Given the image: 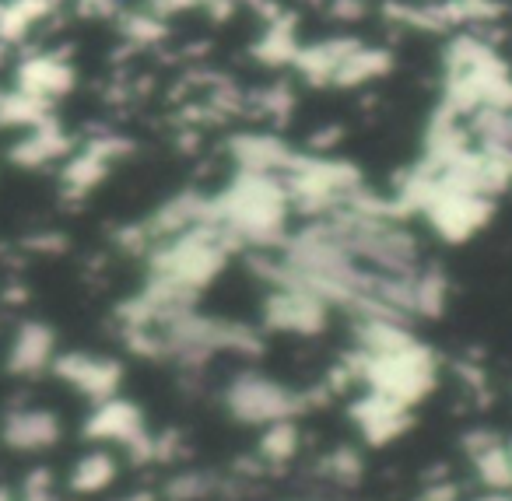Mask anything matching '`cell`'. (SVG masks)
<instances>
[{"mask_svg":"<svg viewBox=\"0 0 512 501\" xmlns=\"http://www.w3.org/2000/svg\"><path fill=\"white\" fill-rule=\"evenodd\" d=\"M130 148H134V144L123 134H95V137H88V141H81L78 148L60 162L64 165V169H60V190H64V197H71V200L88 197V193L113 172V165L130 155Z\"/></svg>","mask_w":512,"mask_h":501,"instance_id":"6da1fadb","label":"cell"},{"mask_svg":"<svg viewBox=\"0 0 512 501\" xmlns=\"http://www.w3.org/2000/svg\"><path fill=\"white\" fill-rule=\"evenodd\" d=\"M11 85L18 88V92L32 95L36 102H43V106H57L60 99H67V95L74 92V85H78V71H74L71 57L60 50H39V53H29V57L18 60L15 67V81Z\"/></svg>","mask_w":512,"mask_h":501,"instance_id":"7a4b0ae2","label":"cell"},{"mask_svg":"<svg viewBox=\"0 0 512 501\" xmlns=\"http://www.w3.org/2000/svg\"><path fill=\"white\" fill-rule=\"evenodd\" d=\"M74 151V137L67 134V127L57 120V113L46 116L43 123L22 130L11 141L8 162L18 169H46V165H60Z\"/></svg>","mask_w":512,"mask_h":501,"instance_id":"3957f363","label":"cell"},{"mask_svg":"<svg viewBox=\"0 0 512 501\" xmlns=\"http://www.w3.org/2000/svg\"><path fill=\"white\" fill-rule=\"evenodd\" d=\"M53 375L92 400H109L120 386V365L113 358L88 351H67L53 358Z\"/></svg>","mask_w":512,"mask_h":501,"instance_id":"277c9868","label":"cell"},{"mask_svg":"<svg viewBox=\"0 0 512 501\" xmlns=\"http://www.w3.org/2000/svg\"><path fill=\"white\" fill-rule=\"evenodd\" d=\"M53 358H57V333L39 319H29L11 333L4 365L18 379H32V375H43L46 368H53Z\"/></svg>","mask_w":512,"mask_h":501,"instance_id":"5b68a950","label":"cell"},{"mask_svg":"<svg viewBox=\"0 0 512 501\" xmlns=\"http://www.w3.org/2000/svg\"><path fill=\"white\" fill-rule=\"evenodd\" d=\"M0 438L15 452H39L50 449L60 438V421L43 407H15L0 421Z\"/></svg>","mask_w":512,"mask_h":501,"instance_id":"8992f818","label":"cell"},{"mask_svg":"<svg viewBox=\"0 0 512 501\" xmlns=\"http://www.w3.org/2000/svg\"><path fill=\"white\" fill-rule=\"evenodd\" d=\"M57 8L60 0H0V43L8 46V50L18 46Z\"/></svg>","mask_w":512,"mask_h":501,"instance_id":"52a82bcc","label":"cell"},{"mask_svg":"<svg viewBox=\"0 0 512 501\" xmlns=\"http://www.w3.org/2000/svg\"><path fill=\"white\" fill-rule=\"evenodd\" d=\"M295 109V88L288 81H271V85H260V88H246V109L242 113L256 116V120L264 123H285Z\"/></svg>","mask_w":512,"mask_h":501,"instance_id":"ba28073f","label":"cell"},{"mask_svg":"<svg viewBox=\"0 0 512 501\" xmlns=\"http://www.w3.org/2000/svg\"><path fill=\"white\" fill-rule=\"evenodd\" d=\"M137 428H141L137 410L130 407V403L113 400V396L99 400L95 414L88 417V435L92 438H120V442H127V438L137 435Z\"/></svg>","mask_w":512,"mask_h":501,"instance_id":"9c48e42d","label":"cell"},{"mask_svg":"<svg viewBox=\"0 0 512 501\" xmlns=\"http://www.w3.org/2000/svg\"><path fill=\"white\" fill-rule=\"evenodd\" d=\"M46 116H53V109L43 106V102H36L32 95L18 92L15 85L0 88V130H15V134H22V130L43 123Z\"/></svg>","mask_w":512,"mask_h":501,"instance_id":"30bf717a","label":"cell"},{"mask_svg":"<svg viewBox=\"0 0 512 501\" xmlns=\"http://www.w3.org/2000/svg\"><path fill=\"white\" fill-rule=\"evenodd\" d=\"M120 22V36L127 39L134 50H151L169 36V18H162L151 8H137V11H120L116 15Z\"/></svg>","mask_w":512,"mask_h":501,"instance_id":"8fae6325","label":"cell"},{"mask_svg":"<svg viewBox=\"0 0 512 501\" xmlns=\"http://www.w3.org/2000/svg\"><path fill=\"white\" fill-rule=\"evenodd\" d=\"M323 15L341 29H355V25L376 18V4L372 0H323Z\"/></svg>","mask_w":512,"mask_h":501,"instance_id":"7c38bea8","label":"cell"},{"mask_svg":"<svg viewBox=\"0 0 512 501\" xmlns=\"http://www.w3.org/2000/svg\"><path fill=\"white\" fill-rule=\"evenodd\" d=\"M109 480H113V463H109L106 456H88L74 466L71 484H74V491H99Z\"/></svg>","mask_w":512,"mask_h":501,"instance_id":"4fadbf2b","label":"cell"},{"mask_svg":"<svg viewBox=\"0 0 512 501\" xmlns=\"http://www.w3.org/2000/svg\"><path fill=\"white\" fill-rule=\"evenodd\" d=\"M85 18H116L120 15V0H74Z\"/></svg>","mask_w":512,"mask_h":501,"instance_id":"5bb4252c","label":"cell"}]
</instances>
